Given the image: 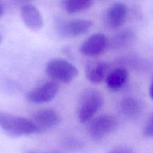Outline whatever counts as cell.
Listing matches in <instances>:
<instances>
[{"label": "cell", "instance_id": "obj_1", "mask_svg": "<svg viewBox=\"0 0 153 153\" xmlns=\"http://www.w3.org/2000/svg\"><path fill=\"white\" fill-rule=\"evenodd\" d=\"M0 128L13 137L28 136L38 133L37 128L31 120L6 112H0Z\"/></svg>", "mask_w": 153, "mask_h": 153}, {"label": "cell", "instance_id": "obj_2", "mask_svg": "<svg viewBox=\"0 0 153 153\" xmlns=\"http://www.w3.org/2000/svg\"><path fill=\"white\" fill-rule=\"evenodd\" d=\"M103 104L104 97L98 91L88 89L84 91L78 103L77 117L80 122H88L101 108Z\"/></svg>", "mask_w": 153, "mask_h": 153}, {"label": "cell", "instance_id": "obj_3", "mask_svg": "<svg viewBox=\"0 0 153 153\" xmlns=\"http://www.w3.org/2000/svg\"><path fill=\"white\" fill-rule=\"evenodd\" d=\"M46 73L56 82L69 83L78 75V70L69 61L56 58L50 61L46 66Z\"/></svg>", "mask_w": 153, "mask_h": 153}, {"label": "cell", "instance_id": "obj_4", "mask_svg": "<svg viewBox=\"0 0 153 153\" xmlns=\"http://www.w3.org/2000/svg\"><path fill=\"white\" fill-rule=\"evenodd\" d=\"M87 131L92 140H100L116 129L117 121L115 117L109 114L100 115L88 121Z\"/></svg>", "mask_w": 153, "mask_h": 153}, {"label": "cell", "instance_id": "obj_5", "mask_svg": "<svg viewBox=\"0 0 153 153\" xmlns=\"http://www.w3.org/2000/svg\"><path fill=\"white\" fill-rule=\"evenodd\" d=\"M92 22L88 19H74L71 20H58L56 30L62 37L71 38L85 34L91 29Z\"/></svg>", "mask_w": 153, "mask_h": 153}, {"label": "cell", "instance_id": "obj_6", "mask_svg": "<svg viewBox=\"0 0 153 153\" xmlns=\"http://www.w3.org/2000/svg\"><path fill=\"white\" fill-rule=\"evenodd\" d=\"M58 91V85L56 81H48L28 91L26 98L35 104L48 102L55 98Z\"/></svg>", "mask_w": 153, "mask_h": 153}, {"label": "cell", "instance_id": "obj_7", "mask_svg": "<svg viewBox=\"0 0 153 153\" xmlns=\"http://www.w3.org/2000/svg\"><path fill=\"white\" fill-rule=\"evenodd\" d=\"M61 116L57 111L52 108H41L34 112L31 120L39 133L55 127L61 122Z\"/></svg>", "mask_w": 153, "mask_h": 153}, {"label": "cell", "instance_id": "obj_8", "mask_svg": "<svg viewBox=\"0 0 153 153\" xmlns=\"http://www.w3.org/2000/svg\"><path fill=\"white\" fill-rule=\"evenodd\" d=\"M109 46L107 37L102 33H96L88 37L80 48L81 54L88 57L102 55Z\"/></svg>", "mask_w": 153, "mask_h": 153}, {"label": "cell", "instance_id": "obj_9", "mask_svg": "<svg viewBox=\"0 0 153 153\" xmlns=\"http://www.w3.org/2000/svg\"><path fill=\"white\" fill-rule=\"evenodd\" d=\"M20 15L22 22L28 29L37 31L43 27L44 20L41 13L33 4L29 3L23 4L20 8Z\"/></svg>", "mask_w": 153, "mask_h": 153}, {"label": "cell", "instance_id": "obj_10", "mask_svg": "<svg viewBox=\"0 0 153 153\" xmlns=\"http://www.w3.org/2000/svg\"><path fill=\"white\" fill-rule=\"evenodd\" d=\"M128 16V9L124 4L117 2L112 4L106 12L104 22L110 28H118L125 22Z\"/></svg>", "mask_w": 153, "mask_h": 153}, {"label": "cell", "instance_id": "obj_11", "mask_svg": "<svg viewBox=\"0 0 153 153\" xmlns=\"http://www.w3.org/2000/svg\"><path fill=\"white\" fill-rule=\"evenodd\" d=\"M108 65L102 61H88L86 65L85 73L86 79L93 84H99L108 74Z\"/></svg>", "mask_w": 153, "mask_h": 153}, {"label": "cell", "instance_id": "obj_12", "mask_svg": "<svg viewBox=\"0 0 153 153\" xmlns=\"http://www.w3.org/2000/svg\"><path fill=\"white\" fill-rule=\"evenodd\" d=\"M128 80V73L122 67H118L108 73L105 78V82L108 89L112 92L121 91Z\"/></svg>", "mask_w": 153, "mask_h": 153}, {"label": "cell", "instance_id": "obj_13", "mask_svg": "<svg viewBox=\"0 0 153 153\" xmlns=\"http://www.w3.org/2000/svg\"><path fill=\"white\" fill-rule=\"evenodd\" d=\"M142 104L133 97H126L120 102L119 108L122 114L129 119L138 117L142 112Z\"/></svg>", "mask_w": 153, "mask_h": 153}, {"label": "cell", "instance_id": "obj_14", "mask_svg": "<svg viewBox=\"0 0 153 153\" xmlns=\"http://www.w3.org/2000/svg\"><path fill=\"white\" fill-rule=\"evenodd\" d=\"M134 38V33L129 29L122 30L117 33L110 41H109V46L114 49H119L124 48L128 45Z\"/></svg>", "mask_w": 153, "mask_h": 153}, {"label": "cell", "instance_id": "obj_15", "mask_svg": "<svg viewBox=\"0 0 153 153\" xmlns=\"http://www.w3.org/2000/svg\"><path fill=\"white\" fill-rule=\"evenodd\" d=\"M92 4L93 0H64L63 1L64 10L70 14L88 10Z\"/></svg>", "mask_w": 153, "mask_h": 153}, {"label": "cell", "instance_id": "obj_16", "mask_svg": "<svg viewBox=\"0 0 153 153\" xmlns=\"http://www.w3.org/2000/svg\"><path fill=\"white\" fill-rule=\"evenodd\" d=\"M143 134L147 137H153V114L150 117L146 124Z\"/></svg>", "mask_w": 153, "mask_h": 153}, {"label": "cell", "instance_id": "obj_17", "mask_svg": "<svg viewBox=\"0 0 153 153\" xmlns=\"http://www.w3.org/2000/svg\"><path fill=\"white\" fill-rule=\"evenodd\" d=\"M109 153H134L133 150L127 147H118L112 149Z\"/></svg>", "mask_w": 153, "mask_h": 153}, {"label": "cell", "instance_id": "obj_18", "mask_svg": "<svg viewBox=\"0 0 153 153\" xmlns=\"http://www.w3.org/2000/svg\"><path fill=\"white\" fill-rule=\"evenodd\" d=\"M148 93H149L150 97H151V98L153 100V78H152V82H151V84H150Z\"/></svg>", "mask_w": 153, "mask_h": 153}, {"label": "cell", "instance_id": "obj_19", "mask_svg": "<svg viewBox=\"0 0 153 153\" xmlns=\"http://www.w3.org/2000/svg\"><path fill=\"white\" fill-rule=\"evenodd\" d=\"M3 13H4V7H3L2 3L0 1V17L2 16Z\"/></svg>", "mask_w": 153, "mask_h": 153}, {"label": "cell", "instance_id": "obj_20", "mask_svg": "<svg viewBox=\"0 0 153 153\" xmlns=\"http://www.w3.org/2000/svg\"><path fill=\"white\" fill-rule=\"evenodd\" d=\"M16 1H20V2H27V1H29L31 0H15Z\"/></svg>", "mask_w": 153, "mask_h": 153}, {"label": "cell", "instance_id": "obj_21", "mask_svg": "<svg viewBox=\"0 0 153 153\" xmlns=\"http://www.w3.org/2000/svg\"><path fill=\"white\" fill-rule=\"evenodd\" d=\"M2 36L1 34H0V43H2Z\"/></svg>", "mask_w": 153, "mask_h": 153}, {"label": "cell", "instance_id": "obj_22", "mask_svg": "<svg viewBox=\"0 0 153 153\" xmlns=\"http://www.w3.org/2000/svg\"><path fill=\"white\" fill-rule=\"evenodd\" d=\"M28 153H37V152H28Z\"/></svg>", "mask_w": 153, "mask_h": 153}]
</instances>
